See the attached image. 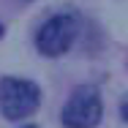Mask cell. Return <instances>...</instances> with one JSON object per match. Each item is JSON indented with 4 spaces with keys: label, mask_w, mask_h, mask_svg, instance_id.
Returning <instances> with one entry per match:
<instances>
[{
    "label": "cell",
    "mask_w": 128,
    "mask_h": 128,
    "mask_svg": "<svg viewBox=\"0 0 128 128\" xmlns=\"http://www.w3.org/2000/svg\"><path fill=\"white\" fill-rule=\"evenodd\" d=\"M22 128H38V126H22Z\"/></svg>",
    "instance_id": "5"
},
{
    "label": "cell",
    "mask_w": 128,
    "mask_h": 128,
    "mask_svg": "<svg viewBox=\"0 0 128 128\" xmlns=\"http://www.w3.org/2000/svg\"><path fill=\"white\" fill-rule=\"evenodd\" d=\"M41 101V90L30 79L6 76L0 82V112L8 120H25L30 117Z\"/></svg>",
    "instance_id": "1"
},
{
    "label": "cell",
    "mask_w": 128,
    "mask_h": 128,
    "mask_svg": "<svg viewBox=\"0 0 128 128\" xmlns=\"http://www.w3.org/2000/svg\"><path fill=\"white\" fill-rule=\"evenodd\" d=\"M104 114V104L96 87L82 84L71 93L68 104L63 106V126L66 128H96Z\"/></svg>",
    "instance_id": "2"
},
{
    "label": "cell",
    "mask_w": 128,
    "mask_h": 128,
    "mask_svg": "<svg viewBox=\"0 0 128 128\" xmlns=\"http://www.w3.org/2000/svg\"><path fill=\"white\" fill-rule=\"evenodd\" d=\"M76 33L79 22L74 14H57L41 25L38 36H36V46L46 57H60L63 52L71 49V44L76 41Z\"/></svg>",
    "instance_id": "3"
},
{
    "label": "cell",
    "mask_w": 128,
    "mask_h": 128,
    "mask_svg": "<svg viewBox=\"0 0 128 128\" xmlns=\"http://www.w3.org/2000/svg\"><path fill=\"white\" fill-rule=\"evenodd\" d=\"M0 33H3V27H0Z\"/></svg>",
    "instance_id": "6"
},
{
    "label": "cell",
    "mask_w": 128,
    "mask_h": 128,
    "mask_svg": "<svg viewBox=\"0 0 128 128\" xmlns=\"http://www.w3.org/2000/svg\"><path fill=\"white\" fill-rule=\"evenodd\" d=\"M120 117H123V120L128 123V96L123 98V104H120Z\"/></svg>",
    "instance_id": "4"
}]
</instances>
